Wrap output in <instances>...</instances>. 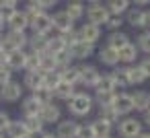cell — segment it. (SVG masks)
I'll return each instance as SVG.
<instances>
[{
    "label": "cell",
    "instance_id": "1",
    "mask_svg": "<svg viewBox=\"0 0 150 138\" xmlns=\"http://www.w3.org/2000/svg\"><path fill=\"white\" fill-rule=\"evenodd\" d=\"M66 107H68L72 120H74V117H86V115L93 111V107H95V99H93V95H88V93H84V91H78V93L66 103Z\"/></svg>",
    "mask_w": 150,
    "mask_h": 138
},
{
    "label": "cell",
    "instance_id": "2",
    "mask_svg": "<svg viewBox=\"0 0 150 138\" xmlns=\"http://www.w3.org/2000/svg\"><path fill=\"white\" fill-rule=\"evenodd\" d=\"M84 17H86V23L101 27V25H105V21H107V17H109V11H107V6H105L103 2L93 0V2L86 4V15H84Z\"/></svg>",
    "mask_w": 150,
    "mask_h": 138
},
{
    "label": "cell",
    "instance_id": "3",
    "mask_svg": "<svg viewBox=\"0 0 150 138\" xmlns=\"http://www.w3.org/2000/svg\"><path fill=\"white\" fill-rule=\"evenodd\" d=\"M142 122L138 120V117H121L119 122H117V132H119V136L121 138H138L144 130H142Z\"/></svg>",
    "mask_w": 150,
    "mask_h": 138
},
{
    "label": "cell",
    "instance_id": "4",
    "mask_svg": "<svg viewBox=\"0 0 150 138\" xmlns=\"http://www.w3.org/2000/svg\"><path fill=\"white\" fill-rule=\"evenodd\" d=\"M29 46V35L21 31H6L4 33V52H25Z\"/></svg>",
    "mask_w": 150,
    "mask_h": 138
},
{
    "label": "cell",
    "instance_id": "5",
    "mask_svg": "<svg viewBox=\"0 0 150 138\" xmlns=\"http://www.w3.org/2000/svg\"><path fill=\"white\" fill-rule=\"evenodd\" d=\"M78 70H80V85L86 87V89H95L99 78H101L99 68L88 64V62H82V64H78Z\"/></svg>",
    "mask_w": 150,
    "mask_h": 138
},
{
    "label": "cell",
    "instance_id": "6",
    "mask_svg": "<svg viewBox=\"0 0 150 138\" xmlns=\"http://www.w3.org/2000/svg\"><path fill=\"white\" fill-rule=\"evenodd\" d=\"M29 29L31 33H37V35H54V25H52V15L50 13H41L37 15L31 23H29Z\"/></svg>",
    "mask_w": 150,
    "mask_h": 138
},
{
    "label": "cell",
    "instance_id": "7",
    "mask_svg": "<svg viewBox=\"0 0 150 138\" xmlns=\"http://www.w3.org/2000/svg\"><path fill=\"white\" fill-rule=\"evenodd\" d=\"M52 25H54V33H68V31H72V29H76L74 25V21L64 13V9L62 11H56L54 15H52Z\"/></svg>",
    "mask_w": 150,
    "mask_h": 138
},
{
    "label": "cell",
    "instance_id": "8",
    "mask_svg": "<svg viewBox=\"0 0 150 138\" xmlns=\"http://www.w3.org/2000/svg\"><path fill=\"white\" fill-rule=\"evenodd\" d=\"M0 99L6 103H17L23 99V85L19 80H11L8 85H4L0 89Z\"/></svg>",
    "mask_w": 150,
    "mask_h": 138
},
{
    "label": "cell",
    "instance_id": "9",
    "mask_svg": "<svg viewBox=\"0 0 150 138\" xmlns=\"http://www.w3.org/2000/svg\"><path fill=\"white\" fill-rule=\"evenodd\" d=\"M119 117H127L132 111H134V103H132V95L129 93H115V99H113V105H111Z\"/></svg>",
    "mask_w": 150,
    "mask_h": 138
},
{
    "label": "cell",
    "instance_id": "10",
    "mask_svg": "<svg viewBox=\"0 0 150 138\" xmlns=\"http://www.w3.org/2000/svg\"><path fill=\"white\" fill-rule=\"evenodd\" d=\"M39 120L43 122V126L58 124V122L62 120V107H60L56 101H52V103L43 105V107H41V113H39Z\"/></svg>",
    "mask_w": 150,
    "mask_h": 138
},
{
    "label": "cell",
    "instance_id": "11",
    "mask_svg": "<svg viewBox=\"0 0 150 138\" xmlns=\"http://www.w3.org/2000/svg\"><path fill=\"white\" fill-rule=\"evenodd\" d=\"M78 122L76 120H72V117H66V120H60L58 124H56V136L58 138H76V134H78Z\"/></svg>",
    "mask_w": 150,
    "mask_h": 138
},
{
    "label": "cell",
    "instance_id": "12",
    "mask_svg": "<svg viewBox=\"0 0 150 138\" xmlns=\"http://www.w3.org/2000/svg\"><path fill=\"white\" fill-rule=\"evenodd\" d=\"M78 39L88 43V46H97V41L101 39V27L97 25H91V23H84L78 27Z\"/></svg>",
    "mask_w": 150,
    "mask_h": 138
},
{
    "label": "cell",
    "instance_id": "13",
    "mask_svg": "<svg viewBox=\"0 0 150 138\" xmlns=\"http://www.w3.org/2000/svg\"><path fill=\"white\" fill-rule=\"evenodd\" d=\"M68 54H70L72 60H78V62L82 64V62H86V60L95 54V46H88V43H84V41H76L74 46L68 48Z\"/></svg>",
    "mask_w": 150,
    "mask_h": 138
},
{
    "label": "cell",
    "instance_id": "14",
    "mask_svg": "<svg viewBox=\"0 0 150 138\" xmlns=\"http://www.w3.org/2000/svg\"><path fill=\"white\" fill-rule=\"evenodd\" d=\"M6 29H8V31H21V33H27V29H29V19H27V15H25L23 9H19V11L6 21Z\"/></svg>",
    "mask_w": 150,
    "mask_h": 138
},
{
    "label": "cell",
    "instance_id": "15",
    "mask_svg": "<svg viewBox=\"0 0 150 138\" xmlns=\"http://www.w3.org/2000/svg\"><path fill=\"white\" fill-rule=\"evenodd\" d=\"M47 41L50 37L47 35H37V33H31L29 35V52L31 54H37V56H43L47 54Z\"/></svg>",
    "mask_w": 150,
    "mask_h": 138
},
{
    "label": "cell",
    "instance_id": "16",
    "mask_svg": "<svg viewBox=\"0 0 150 138\" xmlns=\"http://www.w3.org/2000/svg\"><path fill=\"white\" fill-rule=\"evenodd\" d=\"M25 60H27V52H6V68L11 72L25 70Z\"/></svg>",
    "mask_w": 150,
    "mask_h": 138
},
{
    "label": "cell",
    "instance_id": "17",
    "mask_svg": "<svg viewBox=\"0 0 150 138\" xmlns=\"http://www.w3.org/2000/svg\"><path fill=\"white\" fill-rule=\"evenodd\" d=\"M41 103L39 101H35L31 95L29 97H23V101H21V111H23V117H39V113H41Z\"/></svg>",
    "mask_w": 150,
    "mask_h": 138
},
{
    "label": "cell",
    "instance_id": "18",
    "mask_svg": "<svg viewBox=\"0 0 150 138\" xmlns=\"http://www.w3.org/2000/svg\"><path fill=\"white\" fill-rule=\"evenodd\" d=\"M127 43H129V35L119 29V31H113V33L107 35V43H105V46H109V48L115 50V52H119V50L125 48Z\"/></svg>",
    "mask_w": 150,
    "mask_h": 138
},
{
    "label": "cell",
    "instance_id": "19",
    "mask_svg": "<svg viewBox=\"0 0 150 138\" xmlns=\"http://www.w3.org/2000/svg\"><path fill=\"white\" fill-rule=\"evenodd\" d=\"M64 13H66L74 23H76V21H80V19L86 15V4H84V2H80V0H72V2H68V4H66Z\"/></svg>",
    "mask_w": 150,
    "mask_h": 138
},
{
    "label": "cell",
    "instance_id": "20",
    "mask_svg": "<svg viewBox=\"0 0 150 138\" xmlns=\"http://www.w3.org/2000/svg\"><path fill=\"white\" fill-rule=\"evenodd\" d=\"M97 56H99V62L101 64H105V66H119V58H117V52L115 50H111L109 46H103V48H99V52H97Z\"/></svg>",
    "mask_w": 150,
    "mask_h": 138
},
{
    "label": "cell",
    "instance_id": "21",
    "mask_svg": "<svg viewBox=\"0 0 150 138\" xmlns=\"http://www.w3.org/2000/svg\"><path fill=\"white\" fill-rule=\"evenodd\" d=\"M76 93H78V91H76V87H72V85H68V83H64V80H62L54 91H52L54 99H60V101H66V103H68Z\"/></svg>",
    "mask_w": 150,
    "mask_h": 138
},
{
    "label": "cell",
    "instance_id": "22",
    "mask_svg": "<svg viewBox=\"0 0 150 138\" xmlns=\"http://www.w3.org/2000/svg\"><path fill=\"white\" fill-rule=\"evenodd\" d=\"M132 103H134V109L136 111H148L150 109V93L148 91H136L132 93Z\"/></svg>",
    "mask_w": 150,
    "mask_h": 138
},
{
    "label": "cell",
    "instance_id": "23",
    "mask_svg": "<svg viewBox=\"0 0 150 138\" xmlns=\"http://www.w3.org/2000/svg\"><path fill=\"white\" fill-rule=\"evenodd\" d=\"M39 87H43V72L41 70L39 72H25V76H23V89H29L33 93Z\"/></svg>",
    "mask_w": 150,
    "mask_h": 138
},
{
    "label": "cell",
    "instance_id": "24",
    "mask_svg": "<svg viewBox=\"0 0 150 138\" xmlns=\"http://www.w3.org/2000/svg\"><path fill=\"white\" fill-rule=\"evenodd\" d=\"M125 23L134 29H144V11L142 9H129L125 13Z\"/></svg>",
    "mask_w": 150,
    "mask_h": 138
},
{
    "label": "cell",
    "instance_id": "25",
    "mask_svg": "<svg viewBox=\"0 0 150 138\" xmlns=\"http://www.w3.org/2000/svg\"><path fill=\"white\" fill-rule=\"evenodd\" d=\"M117 58H119V64H132V62H136V58H138V48H136V43H127L125 48H121L119 52H117Z\"/></svg>",
    "mask_w": 150,
    "mask_h": 138
},
{
    "label": "cell",
    "instance_id": "26",
    "mask_svg": "<svg viewBox=\"0 0 150 138\" xmlns=\"http://www.w3.org/2000/svg\"><path fill=\"white\" fill-rule=\"evenodd\" d=\"M64 52H68V46L60 39V35H50V41H47V54L50 56H60V54H64Z\"/></svg>",
    "mask_w": 150,
    "mask_h": 138
},
{
    "label": "cell",
    "instance_id": "27",
    "mask_svg": "<svg viewBox=\"0 0 150 138\" xmlns=\"http://www.w3.org/2000/svg\"><path fill=\"white\" fill-rule=\"evenodd\" d=\"M111 78L115 80V87L121 91L125 87H129V80H127V66H115L113 72H109Z\"/></svg>",
    "mask_w": 150,
    "mask_h": 138
},
{
    "label": "cell",
    "instance_id": "28",
    "mask_svg": "<svg viewBox=\"0 0 150 138\" xmlns=\"http://www.w3.org/2000/svg\"><path fill=\"white\" fill-rule=\"evenodd\" d=\"M6 138H25V136H29L27 134V128H25V124H23V120H13L11 124H8V128H6Z\"/></svg>",
    "mask_w": 150,
    "mask_h": 138
},
{
    "label": "cell",
    "instance_id": "29",
    "mask_svg": "<svg viewBox=\"0 0 150 138\" xmlns=\"http://www.w3.org/2000/svg\"><path fill=\"white\" fill-rule=\"evenodd\" d=\"M60 76H62V80L64 83H68V85H72V87H78L80 85V70H78V64L74 66H68L66 70H62L60 72Z\"/></svg>",
    "mask_w": 150,
    "mask_h": 138
},
{
    "label": "cell",
    "instance_id": "30",
    "mask_svg": "<svg viewBox=\"0 0 150 138\" xmlns=\"http://www.w3.org/2000/svg\"><path fill=\"white\" fill-rule=\"evenodd\" d=\"M119 89L115 87V80L111 78V74H101L97 87H95V93H117Z\"/></svg>",
    "mask_w": 150,
    "mask_h": 138
},
{
    "label": "cell",
    "instance_id": "31",
    "mask_svg": "<svg viewBox=\"0 0 150 138\" xmlns=\"http://www.w3.org/2000/svg\"><path fill=\"white\" fill-rule=\"evenodd\" d=\"M19 11V2L17 0H0V19H2L4 23Z\"/></svg>",
    "mask_w": 150,
    "mask_h": 138
},
{
    "label": "cell",
    "instance_id": "32",
    "mask_svg": "<svg viewBox=\"0 0 150 138\" xmlns=\"http://www.w3.org/2000/svg\"><path fill=\"white\" fill-rule=\"evenodd\" d=\"M105 6H107V11H109L111 15H121V17H123V13L129 11L132 2H127V0H109Z\"/></svg>",
    "mask_w": 150,
    "mask_h": 138
},
{
    "label": "cell",
    "instance_id": "33",
    "mask_svg": "<svg viewBox=\"0 0 150 138\" xmlns=\"http://www.w3.org/2000/svg\"><path fill=\"white\" fill-rule=\"evenodd\" d=\"M93 124V130H95V134H97V138H105V136H111V130H113V126L111 124H107V122H103V120H93L91 122Z\"/></svg>",
    "mask_w": 150,
    "mask_h": 138
},
{
    "label": "cell",
    "instance_id": "34",
    "mask_svg": "<svg viewBox=\"0 0 150 138\" xmlns=\"http://www.w3.org/2000/svg\"><path fill=\"white\" fill-rule=\"evenodd\" d=\"M99 120H103V122H107V124H117L121 117H119V113L113 109V107H99Z\"/></svg>",
    "mask_w": 150,
    "mask_h": 138
},
{
    "label": "cell",
    "instance_id": "35",
    "mask_svg": "<svg viewBox=\"0 0 150 138\" xmlns=\"http://www.w3.org/2000/svg\"><path fill=\"white\" fill-rule=\"evenodd\" d=\"M31 97H33L35 101H39L41 105H47V103H52V101H54V95H52V91H50V89H45V87H39V89H35V91L31 93Z\"/></svg>",
    "mask_w": 150,
    "mask_h": 138
},
{
    "label": "cell",
    "instance_id": "36",
    "mask_svg": "<svg viewBox=\"0 0 150 138\" xmlns=\"http://www.w3.org/2000/svg\"><path fill=\"white\" fill-rule=\"evenodd\" d=\"M41 70V58L37 54L27 52V60H25V72H39Z\"/></svg>",
    "mask_w": 150,
    "mask_h": 138
},
{
    "label": "cell",
    "instance_id": "37",
    "mask_svg": "<svg viewBox=\"0 0 150 138\" xmlns=\"http://www.w3.org/2000/svg\"><path fill=\"white\" fill-rule=\"evenodd\" d=\"M127 80H129V87H134V85H142L146 80V76L142 74V70L138 66H127Z\"/></svg>",
    "mask_w": 150,
    "mask_h": 138
},
{
    "label": "cell",
    "instance_id": "38",
    "mask_svg": "<svg viewBox=\"0 0 150 138\" xmlns=\"http://www.w3.org/2000/svg\"><path fill=\"white\" fill-rule=\"evenodd\" d=\"M60 83H62L60 72H43V87H45V89L54 91V89H56Z\"/></svg>",
    "mask_w": 150,
    "mask_h": 138
},
{
    "label": "cell",
    "instance_id": "39",
    "mask_svg": "<svg viewBox=\"0 0 150 138\" xmlns=\"http://www.w3.org/2000/svg\"><path fill=\"white\" fill-rule=\"evenodd\" d=\"M39 58H41V72H58V62H56L54 56L43 54Z\"/></svg>",
    "mask_w": 150,
    "mask_h": 138
},
{
    "label": "cell",
    "instance_id": "40",
    "mask_svg": "<svg viewBox=\"0 0 150 138\" xmlns=\"http://www.w3.org/2000/svg\"><path fill=\"white\" fill-rule=\"evenodd\" d=\"M95 103L99 107H111L113 105V99H115V93H95Z\"/></svg>",
    "mask_w": 150,
    "mask_h": 138
},
{
    "label": "cell",
    "instance_id": "41",
    "mask_svg": "<svg viewBox=\"0 0 150 138\" xmlns=\"http://www.w3.org/2000/svg\"><path fill=\"white\" fill-rule=\"evenodd\" d=\"M136 41H138V43H136L138 52H144V54H148V56H150V31H144V33H140Z\"/></svg>",
    "mask_w": 150,
    "mask_h": 138
},
{
    "label": "cell",
    "instance_id": "42",
    "mask_svg": "<svg viewBox=\"0 0 150 138\" xmlns=\"http://www.w3.org/2000/svg\"><path fill=\"white\" fill-rule=\"evenodd\" d=\"M121 25H123V17H121V15H111V13H109V17H107V21H105L103 27H107V29L113 33V31H119Z\"/></svg>",
    "mask_w": 150,
    "mask_h": 138
},
{
    "label": "cell",
    "instance_id": "43",
    "mask_svg": "<svg viewBox=\"0 0 150 138\" xmlns=\"http://www.w3.org/2000/svg\"><path fill=\"white\" fill-rule=\"evenodd\" d=\"M76 138H97V134H95V130H93V124H91V122H88V124H80Z\"/></svg>",
    "mask_w": 150,
    "mask_h": 138
},
{
    "label": "cell",
    "instance_id": "44",
    "mask_svg": "<svg viewBox=\"0 0 150 138\" xmlns=\"http://www.w3.org/2000/svg\"><path fill=\"white\" fill-rule=\"evenodd\" d=\"M11 80H13V72H11L6 66H4V68H0V89H2L4 85H8Z\"/></svg>",
    "mask_w": 150,
    "mask_h": 138
},
{
    "label": "cell",
    "instance_id": "45",
    "mask_svg": "<svg viewBox=\"0 0 150 138\" xmlns=\"http://www.w3.org/2000/svg\"><path fill=\"white\" fill-rule=\"evenodd\" d=\"M11 122H13V120H11L8 111L0 109V132H6V128H8V124H11Z\"/></svg>",
    "mask_w": 150,
    "mask_h": 138
},
{
    "label": "cell",
    "instance_id": "46",
    "mask_svg": "<svg viewBox=\"0 0 150 138\" xmlns=\"http://www.w3.org/2000/svg\"><path fill=\"white\" fill-rule=\"evenodd\" d=\"M35 4H37L39 11L47 13V9H54L56 6V0H35Z\"/></svg>",
    "mask_w": 150,
    "mask_h": 138
},
{
    "label": "cell",
    "instance_id": "47",
    "mask_svg": "<svg viewBox=\"0 0 150 138\" xmlns=\"http://www.w3.org/2000/svg\"><path fill=\"white\" fill-rule=\"evenodd\" d=\"M138 68L142 70V74H144L146 78H150V58H144V60H140Z\"/></svg>",
    "mask_w": 150,
    "mask_h": 138
},
{
    "label": "cell",
    "instance_id": "48",
    "mask_svg": "<svg viewBox=\"0 0 150 138\" xmlns=\"http://www.w3.org/2000/svg\"><path fill=\"white\" fill-rule=\"evenodd\" d=\"M144 29L150 31V11H144Z\"/></svg>",
    "mask_w": 150,
    "mask_h": 138
},
{
    "label": "cell",
    "instance_id": "49",
    "mask_svg": "<svg viewBox=\"0 0 150 138\" xmlns=\"http://www.w3.org/2000/svg\"><path fill=\"white\" fill-rule=\"evenodd\" d=\"M142 124H146V126H150V109H148V111H144V117H142Z\"/></svg>",
    "mask_w": 150,
    "mask_h": 138
},
{
    "label": "cell",
    "instance_id": "50",
    "mask_svg": "<svg viewBox=\"0 0 150 138\" xmlns=\"http://www.w3.org/2000/svg\"><path fill=\"white\" fill-rule=\"evenodd\" d=\"M134 4H136V9H140V6H148L150 2H148V0H136Z\"/></svg>",
    "mask_w": 150,
    "mask_h": 138
},
{
    "label": "cell",
    "instance_id": "51",
    "mask_svg": "<svg viewBox=\"0 0 150 138\" xmlns=\"http://www.w3.org/2000/svg\"><path fill=\"white\" fill-rule=\"evenodd\" d=\"M4 29H6V23L0 19V35H4Z\"/></svg>",
    "mask_w": 150,
    "mask_h": 138
},
{
    "label": "cell",
    "instance_id": "52",
    "mask_svg": "<svg viewBox=\"0 0 150 138\" xmlns=\"http://www.w3.org/2000/svg\"><path fill=\"white\" fill-rule=\"evenodd\" d=\"M41 138H58V136H56V134H54V132H45V134H43V136H41Z\"/></svg>",
    "mask_w": 150,
    "mask_h": 138
},
{
    "label": "cell",
    "instance_id": "53",
    "mask_svg": "<svg viewBox=\"0 0 150 138\" xmlns=\"http://www.w3.org/2000/svg\"><path fill=\"white\" fill-rule=\"evenodd\" d=\"M0 52H4V35H0Z\"/></svg>",
    "mask_w": 150,
    "mask_h": 138
},
{
    "label": "cell",
    "instance_id": "54",
    "mask_svg": "<svg viewBox=\"0 0 150 138\" xmlns=\"http://www.w3.org/2000/svg\"><path fill=\"white\" fill-rule=\"evenodd\" d=\"M138 138H150V132H142V134H140Z\"/></svg>",
    "mask_w": 150,
    "mask_h": 138
},
{
    "label": "cell",
    "instance_id": "55",
    "mask_svg": "<svg viewBox=\"0 0 150 138\" xmlns=\"http://www.w3.org/2000/svg\"><path fill=\"white\" fill-rule=\"evenodd\" d=\"M0 138H6V134H4V132H0Z\"/></svg>",
    "mask_w": 150,
    "mask_h": 138
},
{
    "label": "cell",
    "instance_id": "56",
    "mask_svg": "<svg viewBox=\"0 0 150 138\" xmlns=\"http://www.w3.org/2000/svg\"><path fill=\"white\" fill-rule=\"evenodd\" d=\"M105 138H115V136H105Z\"/></svg>",
    "mask_w": 150,
    "mask_h": 138
},
{
    "label": "cell",
    "instance_id": "57",
    "mask_svg": "<svg viewBox=\"0 0 150 138\" xmlns=\"http://www.w3.org/2000/svg\"><path fill=\"white\" fill-rule=\"evenodd\" d=\"M25 138H31V136H25Z\"/></svg>",
    "mask_w": 150,
    "mask_h": 138
},
{
    "label": "cell",
    "instance_id": "58",
    "mask_svg": "<svg viewBox=\"0 0 150 138\" xmlns=\"http://www.w3.org/2000/svg\"><path fill=\"white\" fill-rule=\"evenodd\" d=\"M0 101H2V99H0Z\"/></svg>",
    "mask_w": 150,
    "mask_h": 138
}]
</instances>
